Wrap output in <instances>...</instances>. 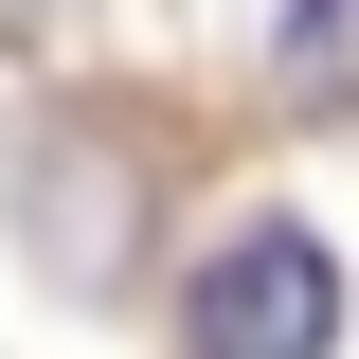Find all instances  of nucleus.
<instances>
[{
    "label": "nucleus",
    "mask_w": 359,
    "mask_h": 359,
    "mask_svg": "<svg viewBox=\"0 0 359 359\" xmlns=\"http://www.w3.org/2000/svg\"><path fill=\"white\" fill-rule=\"evenodd\" d=\"M180 341H198V359H323V341H341V252H323L306 216L216 233L198 287H180Z\"/></svg>",
    "instance_id": "1"
},
{
    "label": "nucleus",
    "mask_w": 359,
    "mask_h": 359,
    "mask_svg": "<svg viewBox=\"0 0 359 359\" xmlns=\"http://www.w3.org/2000/svg\"><path fill=\"white\" fill-rule=\"evenodd\" d=\"M269 72H287V108H359V0H287Z\"/></svg>",
    "instance_id": "2"
}]
</instances>
